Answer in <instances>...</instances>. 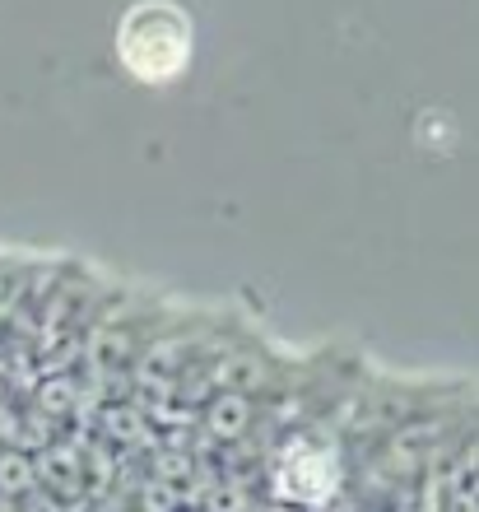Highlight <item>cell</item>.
I'll list each match as a JSON object with an SVG mask.
<instances>
[{
	"instance_id": "cell-1",
	"label": "cell",
	"mask_w": 479,
	"mask_h": 512,
	"mask_svg": "<svg viewBox=\"0 0 479 512\" xmlns=\"http://www.w3.org/2000/svg\"><path fill=\"white\" fill-rule=\"evenodd\" d=\"M191 14L173 0H140L121 14L117 56L135 80L168 84L191 66Z\"/></svg>"
}]
</instances>
